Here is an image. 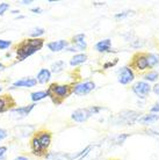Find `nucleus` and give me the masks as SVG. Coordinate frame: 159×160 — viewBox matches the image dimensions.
<instances>
[{"instance_id": "7ed1b4c3", "label": "nucleus", "mask_w": 159, "mask_h": 160, "mask_svg": "<svg viewBox=\"0 0 159 160\" xmlns=\"http://www.w3.org/2000/svg\"><path fill=\"white\" fill-rule=\"evenodd\" d=\"M102 109L104 108L100 106H91V107H86V108H79L71 114V120L77 122V123H84L88 118H91L92 116L98 115Z\"/></svg>"}, {"instance_id": "37998d69", "label": "nucleus", "mask_w": 159, "mask_h": 160, "mask_svg": "<svg viewBox=\"0 0 159 160\" xmlns=\"http://www.w3.org/2000/svg\"><path fill=\"white\" fill-rule=\"evenodd\" d=\"M6 159H7V158H6V156L3 157V158H0V160H6Z\"/></svg>"}, {"instance_id": "72a5a7b5", "label": "nucleus", "mask_w": 159, "mask_h": 160, "mask_svg": "<svg viewBox=\"0 0 159 160\" xmlns=\"http://www.w3.org/2000/svg\"><path fill=\"white\" fill-rule=\"evenodd\" d=\"M13 160H30V158L28 156H24V154H20V156L15 157Z\"/></svg>"}, {"instance_id": "c85d7f7f", "label": "nucleus", "mask_w": 159, "mask_h": 160, "mask_svg": "<svg viewBox=\"0 0 159 160\" xmlns=\"http://www.w3.org/2000/svg\"><path fill=\"white\" fill-rule=\"evenodd\" d=\"M129 15H134V11H124V12H121V13H117V14H115V19H117V20H122V19H124V18H128Z\"/></svg>"}, {"instance_id": "bb28decb", "label": "nucleus", "mask_w": 159, "mask_h": 160, "mask_svg": "<svg viewBox=\"0 0 159 160\" xmlns=\"http://www.w3.org/2000/svg\"><path fill=\"white\" fill-rule=\"evenodd\" d=\"M13 42L11 40H3L0 38V50H7L12 47Z\"/></svg>"}, {"instance_id": "b1692460", "label": "nucleus", "mask_w": 159, "mask_h": 160, "mask_svg": "<svg viewBox=\"0 0 159 160\" xmlns=\"http://www.w3.org/2000/svg\"><path fill=\"white\" fill-rule=\"evenodd\" d=\"M129 136L130 135H128V133H120V135H116V136L113 137L110 142L113 143V145H122Z\"/></svg>"}, {"instance_id": "79ce46f5", "label": "nucleus", "mask_w": 159, "mask_h": 160, "mask_svg": "<svg viewBox=\"0 0 159 160\" xmlns=\"http://www.w3.org/2000/svg\"><path fill=\"white\" fill-rule=\"evenodd\" d=\"M3 91H4V87H3V85L0 84V93L3 92Z\"/></svg>"}, {"instance_id": "1a4fd4ad", "label": "nucleus", "mask_w": 159, "mask_h": 160, "mask_svg": "<svg viewBox=\"0 0 159 160\" xmlns=\"http://www.w3.org/2000/svg\"><path fill=\"white\" fill-rule=\"evenodd\" d=\"M35 135L37 137V139L40 140L42 148L48 152V148H50L52 142V133L51 131L49 130H45V129H41V130H37L35 131Z\"/></svg>"}, {"instance_id": "dca6fc26", "label": "nucleus", "mask_w": 159, "mask_h": 160, "mask_svg": "<svg viewBox=\"0 0 159 160\" xmlns=\"http://www.w3.org/2000/svg\"><path fill=\"white\" fill-rule=\"evenodd\" d=\"M45 160H71V153L65 152H47Z\"/></svg>"}, {"instance_id": "e433bc0d", "label": "nucleus", "mask_w": 159, "mask_h": 160, "mask_svg": "<svg viewBox=\"0 0 159 160\" xmlns=\"http://www.w3.org/2000/svg\"><path fill=\"white\" fill-rule=\"evenodd\" d=\"M152 91H153V93H155L156 95L159 96V84L155 85V86H153V88H152Z\"/></svg>"}, {"instance_id": "f257e3e1", "label": "nucleus", "mask_w": 159, "mask_h": 160, "mask_svg": "<svg viewBox=\"0 0 159 160\" xmlns=\"http://www.w3.org/2000/svg\"><path fill=\"white\" fill-rule=\"evenodd\" d=\"M44 42L43 38H24L15 45L14 48V52H15V59L16 63L23 62L28 58V57L33 56L37 53L38 51H41L43 49Z\"/></svg>"}, {"instance_id": "ea45409f", "label": "nucleus", "mask_w": 159, "mask_h": 160, "mask_svg": "<svg viewBox=\"0 0 159 160\" xmlns=\"http://www.w3.org/2000/svg\"><path fill=\"white\" fill-rule=\"evenodd\" d=\"M24 18H26L24 15H18V16H15L16 20H22V19H24Z\"/></svg>"}, {"instance_id": "c9c22d12", "label": "nucleus", "mask_w": 159, "mask_h": 160, "mask_svg": "<svg viewBox=\"0 0 159 160\" xmlns=\"http://www.w3.org/2000/svg\"><path fill=\"white\" fill-rule=\"evenodd\" d=\"M151 112H159V101L153 104V107H151Z\"/></svg>"}, {"instance_id": "393cba45", "label": "nucleus", "mask_w": 159, "mask_h": 160, "mask_svg": "<svg viewBox=\"0 0 159 160\" xmlns=\"http://www.w3.org/2000/svg\"><path fill=\"white\" fill-rule=\"evenodd\" d=\"M146 59L149 68H153V66L159 64V56L157 53H149V55H146Z\"/></svg>"}, {"instance_id": "6e6552de", "label": "nucleus", "mask_w": 159, "mask_h": 160, "mask_svg": "<svg viewBox=\"0 0 159 160\" xmlns=\"http://www.w3.org/2000/svg\"><path fill=\"white\" fill-rule=\"evenodd\" d=\"M37 85L35 78L33 77H24L21 79H18L15 81H13L11 87H8V89H16V88H33Z\"/></svg>"}, {"instance_id": "7c9ffc66", "label": "nucleus", "mask_w": 159, "mask_h": 160, "mask_svg": "<svg viewBox=\"0 0 159 160\" xmlns=\"http://www.w3.org/2000/svg\"><path fill=\"white\" fill-rule=\"evenodd\" d=\"M117 58H115V59L113 60V62H107V63H105L104 64V70H107V68H113L114 65H116L117 64Z\"/></svg>"}, {"instance_id": "9d476101", "label": "nucleus", "mask_w": 159, "mask_h": 160, "mask_svg": "<svg viewBox=\"0 0 159 160\" xmlns=\"http://www.w3.org/2000/svg\"><path fill=\"white\" fill-rule=\"evenodd\" d=\"M29 148H30V152H32L33 156L35 157H44L47 154V151L42 148V145H41L40 140L37 139V137H36L35 132L30 137V140H29Z\"/></svg>"}, {"instance_id": "0eeeda50", "label": "nucleus", "mask_w": 159, "mask_h": 160, "mask_svg": "<svg viewBox=\"0 0 159 160\" xmlns=\"http://www.w3.org/2000/svg\"><path fill=\"white\" fill-rule=\"evenodd\" d=\"M86 36L85 34H77L72 37V47L69 45L66 48V51H71V52H78V51H84L87 48V43L85 41Z\"/></svg>"}, {"instance_id": "2f4dec72", "label": "nucleus", "mask_w": 159, "mask_h": 160, "mask_svg": "<svg viewBox=\"0 0 159 160\" xmlns=\"http://www.w3.org/2000/svg\"><path fill=\"white\" fill-rule=\"evenodd\" d=\"M7 151H8V148L6 145H0V158H3V157L6 156Z\"/></svg>"}, {"instance_id": "423d86ee", "label": "nucleus", "mask_w": 159, "mask_h": 160, "mask_svg": "<svg viewBox=\"0 0 159 160\" xmlns=\"http://www.w3.org/2000/svg\"><path fill=\"white\" fill-rule=\"evenodd\" d=\"M95 89V82L92 80L87 81H83V82H78V84L73 85L71 89V94H76V95H87L92 91Z\"/></svg>"}, {"instance_id": "cd10ccee", "label": "nucleus", "mask_w": 159, "mask_h": 160, "mask_svg": "<svg viewBox=\"0 0 159 160\" xmlns=\"http://www.w3.org/2000/svg\"><path fill=\"white\" fill-rule=\"evenodd\" d=\"M9 8H11V4H8V2H6V1L0 2V16L5 15V13L7 12Z\"/></svg>"}, {"instance_id": "6ab92c4d", "label": "nucleus", "mask_w": 159, "mask_h": 160, "mask_svg": "<svg viewBox=\"0 0 159 160\" xmlns=\"http://www.w3.org/2000/svg\"><path fill=\"white\" fill-rule=\"evenodd\" d=\"M158 120H159L158 114H153V112H151V114L142 115V116L138 118L137 122L141 124H144V125H149V124H152V123H155V122H157Z\"/></svg>"}, {"instance_id": "f03ea898", "label": "nucleus", "mask_w": 159, "mask_h": 160, "mask_svg": "<svg viewBox=\"0 0 159 160\" xmlns=\"http://www.w3.org/2000/svg\"><path fill=\"white\" fill-rule=\"evenodd\" d=\"M72 86L68 84H57V82H52L49 85L47 88V92L49 94V98L56 106L62 103L64 99H66L70 94H71Z\"/></svg>"}, {"instance_id": "39448f33", "label": "nucleus", "mask_w": 159, "mask_h": 160, "mask_svg": "<svg viewBox=\"0 0 159 160\" xmlns=\"http://www.w3.org/2000/svg\"><path fill=\"white\" fill-rule=\"evenodd\" d=\"M36 107V103H30L26 104V106H21V107H14L13 109H11L8 112V116L16 121H21L28 117L30 115V112L34 110V108Z\"/></svg>"}, {"instance_id": "aec40b11", "label": "nucleus", "mask_w": 159, "mask_h": 160, "mask_svg": "<svg viewBox=\"0 0 159 160\" xmlns=\"http://www.w3.org/2000/svg\"><path fill=\"white\" fill-rule=\"evenodd\" d=\"M45 98H49L47 89L45 91H35V92L30 93V100H32L33 103H37V102H40L41 100H43Z\"/></svg>"}, {"instance_id": "9b49d317", "label": "nucleus", "mask_w": 159, "mask_h": 160, "mask_svg": "<svg viewBox=\"0 0 159 160\" xmlns=\"http://www.w3.org/2000/svg\"><path fill=\"white\" fill-rule=\"evenodd\" d=\"M135 76L132 70L129 66H123L117 71V81L121 85H128L134 80Z\"/></svg>"}, {"instance_id": "473e14b6", "label": "nucleus", "mask_w": 159, "mask_h": 160, "mask_svg": "<svg viewBox=\"0 0 159 160\" xmlns=\"http://www.w3.org/2000/svg\"><path fill=\"white\" fill-rule=\"evenodd\" d=\"M30 12L34 13V14H42L43 9H42L41 7H33L32 9H30Z\"/></svg>"}, {"instance_id": "a878e982", "label": "nucleus", "mask_w": 159, "mask_h": 160, "mask_svg": "<svg viewBox=\"0 0 159 160\" xmlns=\"http://www.w3.org/2000/svg\"><path fill=\"white\" fill-rule=\"evenodd\" d=\"M158 77H159V73L157 71H152V72L146 73L144 76V79L146 80V81H156V80L158 79Z\"/></svg>"}, {"instance_id": "f8f14e48", "label": "nucleus", "mask_w": 159, "mask_h": 160, "mask_svg": "<svg viewBox=\"0 0 159 160\" xmlns=\"http://www.w3.org/2000/svg\"><path fill=\"white\" fill-rule=\"evenodd\" d=\"M14 106H16V101L11 94L7 93L0 95V114L9 112L11 109L14 108Z\"/></svg>"}, {"instance_id": "2eb2a0df", "label": "nucleus", "mask_w": 159, "mask_h": 160, "mask_svg": "<svg viewBox=\"0 0 159 160\" xmlns=\"http://www.w3.org/2000/svg\"><path fill=\"white\" fill-rule=\"evenodd\" d=\"M51 74L52 73L50 72L49 68H43L37 72L35 79H36V81H37V84H42V85L48 84L49 81H50V79H51Z\"/></svg>"}, {"instance_id": "412c9836", "label": "nucleus", "mask_w": 159, "mask_h": 160, "mask_svg": "<svg viewBox=\"0 0 159 160\" xmlns=\"http://www.w3.org/2000/svg\"><path fill=\"white\" fill-rule=\"evenodd\" d=\"M86 60H87V55L86 53H76L70 59V65L71 66H78V65L84 64Z\"/></svg>"}, {"instance_id": "5701e85b", "label": "nucleus", "mask_w": 159, "mask_h": 160, "mask_svg": "<svg viewBox=\"0 0 159 160\" xmlns=\"http://www.w3.org/2000/svg\"><path fill=\"white\" fill-rule=\"evenodd\" d=\"M44 34H45V29L42 28V27H35V28H33L29 32L28 37H30V38H41V36H43Z\"/></svg>"}, {"instance_id": "58836bf2", "label": "nucleus", "mask_w": 159, "mask_h": 160, "mask_svg": "<svg viewBox=\"0 0 159 160\" xmlns=\"http://www.w3.org/2000/svg\"><path fill=\"white\" fill-rule=\"evenodd\" d=\"M5 68H6V65H5L4 63H1V62H0V71H4Z\"/></svg>"}, {"instance_id": "f704fd0d", "label": "nucleus", "mask_w": 159, "mask_h": 160, "mask_svg": "<svg viewBox=\"0 0 159 160\" xmlns=\"http://www.w3.org/2000/svg\"><path fill=\"white\" fill-rule=\"evenodd\" d=\"M33 2H34L33 0H21V1H19V4L24 5V6H29V5H32Z\"/></svg>"}, {"instance_id": "a19ab883", "label": "nucleus", "mask_w": 159, "mask_h": 160, "mask_svg": "<svg viewBox=\"0 0 159 160\" xmlns=\"http://www.w3.org/2000/svg\"><path fill=\"white\" fill-rule=\"evenodd\" d=\"M93 5H95V6H101V5H105V2H93Z\"/></svg>"}, {"instance_id": "4c0bfd02", "label": "nucleus", "mask_w": 159, "mask_h": 160, "mask_svg": "<svg viewBox=\"0 0 159 160\" xmlns=\"http://www.w3.org/2000/svg\"><path fill=\"white\" fill-rule=\"evenodd\" d=\"M11 14H13V15H20V9H13V11H11Z\"/></svg>"}, {"instance_id": "4468645a", "label": "nucleus", "mask_w": 159, "mask_h": 160, "mask_svg": "<svg viewBox=\"0 0 159 160\" xmlns=\"http://www.w3.org/2000/svg\"><path fill=\"white\" fill-rule=\"evenodd\" d=\"M70 43L66 40H58V41H51L47 43V48L50 50L51 52H60L63 51L64 49L66 50Z\"/></svg>"}, {"instance_id": "20e7f679", "label": "nucleus", "mask_w": 159, "mask_h": 160, "mask_svg": "<svg viewBox=\"0 0 159 160\" xmlns=\"http://www.w3.org/2000/svg\"><path fill=\"white\" fill-rule=\"evenodd\" d=\"M141 117V114L134 110H123L114 118V123L120 125H132Z\"/></svg>"}, {"instance_id": "f3484780", "label": "nucleus", "mask_w": 159, "mask_h": 160, "mask_svg": "<svg viewBox=\"0 0 159 160\" xmlns=\"http://www.w3.org/2000/svg\"><path fill=\"white\" fill-rule=\"evenodd\" d=\"M111 48V40L110 38H105V40L99 41L98 43L95 44V50L98 52H109Z\"/></svg>"}, {"instance_id": "c756f323", "label": "nucleus", "mask_w": 159, "mask_h": 160, "mask_svg": "<svg viewBox=\"0 0 159 160\" xmlns=\"http://www.w3.org/2000/svg\"><path fill=\"white\" fill-rule=\"evenodd\" d=\"M8 130H6V129L4 128H0V142H3L4 139H6L8 137Z\"/></svg>"}, {"instance_id": "ddd939ff", "label": "nucleus", "mask_w": 159, "mask_h": 160, "mask_svg": "<svg viewBox=\"0 0 159 160\" xmlns=\"http://www.w3.org/2000/svg\"><path fill=\"white\" fill-rule=\"evenodd\" d=\"M132 92L138 96L139 99H145L149 93L151 92V86L145 81H138L132 86Z\"/></svg>"}, {"instance_id": "a211bd4d", "label": "nucleus", "mask_w": 159, "mask_h": 160, "mask_svg": "<svg viewBox=\"0 0 159 160\" xmlns=\"http://www.w3.org/2000/svg\"><path fill=\"white\" fill-rule=\"evenodd\" d=\"M134 66H135L138 71L146 70V68H149V66H147L146 55H138V56H136L135 60H134Z\"/></svg>"}, {"instance_id": "4be33fe9", "label": "nucleus", "mask_w": 159, "mask_h": 160, "mask_svg": "<svg viewBox=\"0 0 159 160\" xmlns=\"http://www.w3.org/2000/svg\"><path fill=\"white\" fill-rule=\"evenodd\" d=\"M65 66H66L65 62L59 59V60H56V62H54L49 70H50V72H51V73H60L64 68H65Z\"/></svg>"}]
</instances>
